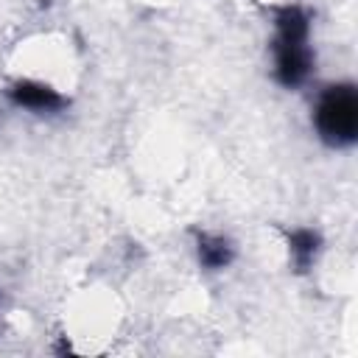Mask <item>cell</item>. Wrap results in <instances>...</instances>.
<instances>
[{"label":"cell","mask_w":358,"mask_h":358,"mask_svg":"<svg viewBox=\"0 0 358 358\" xmlns=\"http://www.w3.org/2000/svg\"><path fill=\"white\" fill-rule=\"evenodd\" d=\"M196 260L204 271H224L235 260V243L221 232H196Z\"/></svg>","instance_id":"277c9868"},{"label":"cell","mask_w":358,"mask_h":358,"mask_svg":"<svg viewBox=\"0 0 358 358\" xmlns=\"http://www.w3.org/2000/svg\"><path fill=\"white\" fill-rule=\"evenodd\" d=\"M319 252H322V235L316 229L296 227V229L288 232V257H291L294 271H299V274L310 271Z\"/></svg>","instance_id":"5b68a950"},{"label":"cell","mask_w":358,"mask_h":358,"mask_svg":"<svg viewBox=\"0 0 358 358\" xmlns=\"http://www.w3.org/2000/svg\"><path fill=\"white\" fill-rule=\"evenodd\" d=\"M310 123L327 148H350L358 140V90L350 81L330 84L313 103Z\"/></svg>","instance_id":"7a4b0ae2"},{"label":"cell","mask_w":358,"mask_h":358,"mask_svg":"<svg viewBox=\"0 0 358 358\" xmlns=\"http://www.w3.org/2000/svg\"><path fill=\"white\" fill-rule=\"evenodd\" d=\"M6 95L17 109H25L34 115H56L67 106V98L59 90H53L45 81H34V78H20L8 84Z\"/></svg>","instance_id":"3957f363"},{"label":"cell","mask_w":358,"mask_h":358,"mask_svg":"<svg viewBox=\"0 0 358 358\" xmlns=\"http://www.w3.org/2000/svg\"><path fill=\"white\" fill-rule=\"evenodd\" d=\"M274 81L285 90L302 87L316 64V53L310 48V14L299 3H285L274 8Z\"/></svg>","instance_id":"6da1fadb"}]
</instances>
